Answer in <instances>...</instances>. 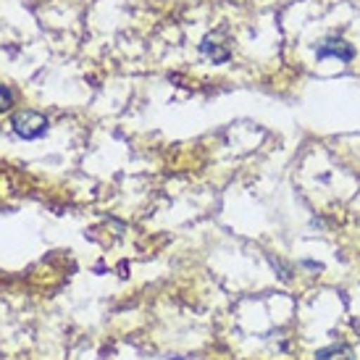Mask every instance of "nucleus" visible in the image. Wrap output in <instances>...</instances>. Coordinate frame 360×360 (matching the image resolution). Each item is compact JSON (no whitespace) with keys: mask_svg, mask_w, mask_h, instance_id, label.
Segmentation results:
<instances>
[{"mask_svg":"<svg viewBox=\"0 0 360 360\" xmlns=\"http://www.w3.org/2000/svg\"><path fill=\"white\" fill-rule=\"evenodd\" d=\"M11 127H13V131L19 134L21 140H40L42 134L48 131V119L37 110H19V113H13Z\"/></svg>","mask_w":360,"mask_h":360,"instance_id":"1","label":"nucleus"},{"mask_svg":"<svg viewBox=\"0 0 360 360\" xmlns=\"http://www.w3.org/2000/svg\"><path fill=\"white\" fill-rule=\"evenodd\" d=\"M316 58L319 60L337 58V60H342V63H350V60L355 58V48H352L347 40H342V37H326V40L319 42Z\"/></svg>","mask_w":360,"mask_h":360,"instance_id":"2","label":"nucleus"},{"mask_svg":"<svg viewBox=\"0 0 360 360\" xmlns=\"http://www.w3.org/2000/svg\"><path fill=\"white\" fill-rule=\"evenodd\" d=\"M316 360H355L350 347L345 345H334V347H326V350L316 352Z\"/></svg>","mask_w":360,"mask_h":360,"instance_id":"4","label":"nucleus"},{"mask_svg":"<svg viewBox=\"0 0 360 360\" xmlns=\"http://www.w3.org/2000/svg\"><path fill=\"white\" fill-rule=\"evenodd\" d=\"M13 105V92L8 84H0V110H8Z\"/></svg>","mask_w":360,"mask_h":360,"instance_id":"5","label":"nucleus"},{"mask_svg":"<svg viewBox=\"0 0 360 360\" xmlns=\"http://www.w3.org/2000/svg\"><path fill=\"white\" fill-rule=\"evenodd\" d=\"M200 51H202V56L210 58L213 63H226V60L231 58V45L226 42L224 32H213V34H208V37L202 40Z\"/></svg>","mask_w":360,"mask_h":360,"instance_id":"3","label":"nucleus"}]
</instances>
